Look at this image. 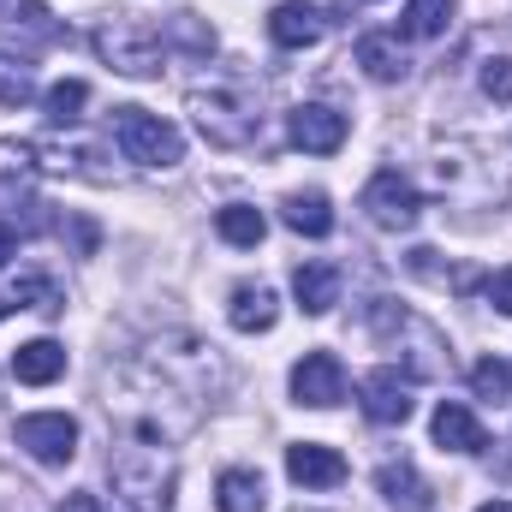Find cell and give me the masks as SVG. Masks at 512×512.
I'll use <instances>...</instances> for the list:
<instances>
[{
  "mask_svg": "<svg viewBox=\"0 0 512 512\" xmlns=\"http://www.w3.org/2000/svg\"><path fill=\"white\" fill-rule=\"evenodd\" d=\"M364 209H370V221L376 227H417V215H423V197H417V185L405 179V173H376L370 185H364Z\"/></svg>",
  "mask_w": 512,
  "mask_h": 512,
  "instance_id": "obj_6",
  "label": "cell"
},
{
  "mask_svg": "<svg viewBox=\"0 0 512 512\" xmlns=\"http://www.w3.org/2000/svg\"><path fill=\"white\" fill-rule=\"evenodd\" d=\"M18 251V233H12V227H6V221H0V262H6V256Z\"/></svg>",
  "mask_w": 512,
  "mask_h": 512,
  "instance_id": "obj_31",
  "label": "cell"
},
{
  "mask_svg": "<svg viewBox=\"0 0 512 512\" xmlns=\"http://www.w3.org/2000/svg\"><path fill=\"white\" fill-rule=\"evenodd\" d=\"M18 447L36 459V465H72L78 453V423L66 411H30L18 417Z\"/></svg>",
  "mask_w": 512,
  "mask_h": 512,
  "instance_id": "obj_5",
  "label": "cell"
},
{
  "mask_svg": "<svg viewBox=\"0 0 512 512\" xmlns=\"http://www.w3.org/2000/svg\"><path fill=\"white\" fill-rule=\"evenodd\" d=\"M215 233L227 239V245H262V233H268V221H262V209H251V203H227L221 215H215Z\"/></svg>",
  "mask_w": 512,
  "mask_h": 512,
  "instance_id": "obj_21",
  "label": "cell"
},
{
  "mask_svg": "<svg viewBox=\"0 0 512 512\" xmlns=\"http://www.w3.org/2000/svg\"><path fill=\"white\" fill-rule=\"evenodd\" d=\"M84 102H90V84H78V78H60V84L42 96V108H48L54 126H78V120H84Z\"/></svg>",
  "mask_w": 512,
  "mask_h": 512,
  "instance_id": "obj_24",
  "label": "cell"
},
{
  "mask_svg": "<svg viewBox=\"0 0 512 512\" xmlns=\"http://www.w3.org/2000/svg\"><path fill=\"white\" fill-rule=\"evenodd\" d=\"M292 298H298L304 316H328V310L340 304V268H334V262H304V268L292 274Z\"/></svg>",
  "mask_w": 512,
  "mask_h": 512,
  "instance_id": "obj_13",
  "label": "cell"
},
{
  "mask_svg": "<svg viewBox=\"0 0 512 512\" xmlns=\"http://www.w3.org/2000/svg\"><path fill=\"white\" fill-rule=\"evenodd\" d=\"M280 215H286V227L304 233V239H328V233H334V209H328L322 191H292V197L280 203Z\"/></svg>",
  "mask_w": 512,
  "mask_h": 512,
  "instance_id": "obj_17",
  "label": "cell"
},
{
  "mask_svg": "<svg viewBox=\"0 0 512 512\" xmlns=\"http://www.w3.org/2000/svg\"><path fill=\"white\" fill-rule=\"evenodd\" d=\"M507 477H512V453H507Z\"/></svg>",
  "mask_w": 512,
  "mask_h": 512,
  "instance_id": "obj_35",
  "label": "cell"
},
{
  "mask_svg": "<svg viewBox=\"0 0 512 512\" xmlns=\"http://www.w3.org/2000/svg\"><path fill=\"white\" fill-rule=\"evenodd\" d=\"M6 298H12L18 310H48V316L66 310V298H60V286H54L48 274H18V280L6 286Z\"/></svg>",
  "mask_w": 512,
  "mask_h": 512,
  "instance_id": "obj_23",
  "label": "cell"
},
{
  "mask_svg": "<svg viewBox=\"0 0 512 512\" xmlns=\"http://www.w3.org/2000/svg\"><path fill=\"white\" fill-rule=\"evenodd\" d=\"M346 114L340 108H328V102H304V108H292V120H286V137L304 149V155H334L340 143H346Z\"/></svg>",
  "mask_w": 512,
  "mask_h": 512,
  "instance_id": "obj_8",
  "label": "cell"
},
{
  "mask_svg": "<svg viewBox=\"0 0 512 512\" xmlns=\"http://www.w3.org/2000/svg\"><path fill=\"white\" fill-rule=\"evenodd\" d=\"M483 96H495V102H512V54H495V60H483Z\"/></svg>",
  "mask_w": 512,
  "mask_h": 512,
  "instance_id": "obj_27",
  "label": "cell"
},
{
  "mask_svg": "<svg viewBox=\"0 0 512 512\" xmlns=\"http://www.w3.org/2000/svg\"><path fill=\"white\" fill-rule=\"evenodd\" d=\"M191 120H197V131H203L215 149H245V143H256V131H262L256 90L245 78L197 84V90H191Z\"/></svg>",
  "mask_w": 512,
  "mask_h": 512,
  "instance_id": "obj_1",
  "label": "cell"
},
{
  "mask_svg": "<svg viewBox=\"0 0 512 512\" xmlns=\"http://www.w3.org/2000/svg\"><path fill=\"white\" fill-rule=\"evenodd\" d=\"M292 399L310 405V411L340 405V399H346V364H340L334 352H304V358L292 364Z\"/></svg>",
  "mask_w": 512,
  "mask_h": 512,
  "instance_id": "obj_7",
  "label": "cell"
},
{
  "mask_svg": "<svg viewBox=\"0 0 512 512\" xmlns=\"http://www.w3.org/2000/svg\"><path fill=\"white\" fill-rule=\"evenodd\" d=\"M489 304H495L501 316H512V262H507V268H495V274H489Z\"/></svg>",
  "mask_w": 512,
  "mask_h": 512,
  "instance_id": "obj_29",
  "label": "cell"
},
{
  "mask_svg": "<svg viewBox=\"0 0 512 512\" xmlns=\"http://www.w3.org/2000/svg\"><path fill=\"white\" fill-rule=\"evenodd\" d=\"M429 429H435V441H441L447 453H483V447H489V429H483V423H477V411H471V405H459V399H441Z\"/></svg>",
  "mask_w": 512,
  "mask_h": 512,
  "instance_id": "obj_12",
  "label": "cell"
},
{
  "mask_svg": "<svg viewBox=\"0 0 512 512\" xmlns=\"http://www.w3.org/2000/svg\"><path fill=\"white\" fill-rule=\"evenodd\" d=\"M12 310H18V304H12V298H6V292H0V316H12Z\"/></svg>",
  "mask_w": 512,
  "mask_h": 512,
  "instance_id": "obj_34",
  "label": "cell"
},
{
  "mask_svg": "<svg viewBox=\"0 0 512 512\" xmlns=\"http://www.w3.org/2000/svg\"><path fill=\"white\" fill-rule=\"evenodd\" d=\"M477 512H512V501H489V507H477Z\"/></svg>",
  "mask_w": 512,
  "mask_h": 512,
  "instance_id": "obj_33",
  "label": "cell"
},
{
  "mask_svg": "<svg viewBox=\"0 0 512 512\" xmlns=\"http://www.w3.org/2000/svg\"><path fill=\"white\" fill-rule=\"evenodd\" d=\"M108 477L120 512H167L173 501V459L161 441H126L120 453H108Z\"/></svg>",
  "mask_w": 512,
  "mask_h": 512,
  "instance_id": "obj_2",
  "label": "cell"
},
{
  "mask_svg": "<svg viewBox=\"0 0 512 512\" xmlns=\"http://www.w3.org/2000/svg\"><path fill=\"white\" fill-rule=\"evenodd\" d=\"M30 102H36V66L0 48V108H30Z\"/></svg>",
  "mask_w": 512,
  "mask_h": 512,
  "instance_id": "obj_20",
  "label": "cell"
},
{
  "mask_svg": "<svg viewBox=\"0 0 512 512\" xmlns=\"http://www.w3.org/2000/svg\"><path fill=\"white\" fill-rule=\"evenodd\" d=\"M114 143L137 167H173L185 155V137L149 108H114Z\"/></svg>",
  "mask_w": 512,
  "mask_h": 512,
  "instance_id": "obj_4",
  "label": "cell"
},
{
  "mask_svg": "<svg viewBox=\"0 0 512 512\" xmlns=\"http://www.w3.org/2000/svg\"><path fill=\"white\" fill-rule=\"evenodd\" d=\"M328 12L322 6H310V0H280L274 12H268V36L280 42V48H316L322 36H328Z\"/></svg>",
  "mask_w": 512,
  "mask_h": 512,
  "instance_id": "obj_9",
  "label": "cell"
},
{
  "mask_svg": "<svg viewBox=\"0 0 512 512\" xmlns=\"http://www.w3.org/2000/svg\"><path fill=\"white\" fill-rule=\"evenodd\" d=\"M358 66H364L376 84H399V78L411 72V60H405L399 36H364V42H358Z\"/></svg>",
  "mask_w": 512,
  "mask_h": 512,
  "instance_id": "obj_19",
  "label": "cell"
},
{
  "mask_svg": "<svg viewBox=\"0 0 512 512\" xmlns=\"http://www.w3.org/2000/svg\"><path fill=\"white\" fill-rule=\"evenodd\" d=\"M376 489L387 495V507H393V512H429V507H435V489H429L405 459L376 471Z\"/></svg>",
  "mask_w": 512,
  "mask_h": 512,
  "instance_id": "obj_15",
  "label": "cell"
},
{
  "mask_svg": "<svg viewBox=\"0 0 512 512\" xmlns=\"http://www.w3.org/2000/svg\"><path fill=\"white\" fill-rule=\"evenodd\" d=\"M471 387H477V399H507L512 393V370L501 358H483L477 370H471Z\"/></svg>",
  "mask_w": 512,
  "mask_h": 512,
  "instance_id": "obj_26",
  "label": "cell"
},
{
  "mask_svg": "<svg viewBox=\"0 0 512 512\" xmlns=\"http://www.w3.org/2000/svg\"><path fill=\"white\" fill-rule=\"evenodd\" d=\"M364 417L370 423H405L411 417V376L405 370H370L364 376Z\"/></svg>",
  "mask_w": 512,
  "mask_h": 512,
  "instance_id": "obj_11",
  "label": "cell"
},
{
  "mask_svg": "<svg viewBox=\"0 0 512 512\" xmlns=\"http://www.w3.org/2000/svg\"><path fill=\"white\" fill-rule=\"evenodd\" d=\"M173 36H179V42H185L191 54H209V48H215V36H209V30H203V24L191 18V12H179V18H173Z\"/></svg>",
  "mask_w": 512,
  "mask_h": 512,
  "instance_id": "obj_28",
  "label": "cell"
},
{
  "mask_svg": "<svg viewBox=\"0 0 512 512\" xmlns=\"http://www.w3.org/2000/svg\"><path fill=\"white\" fill-rule=\"evenodd\" d=\"M227 316H233V328L239 334H268L274 328V316H280V298H274V286H262V280H245V286H233V304H227Z\"/></svg>",
  "mask_w": 512,
  "mask_h": 512,
  "instance_id": "obj_14",
  "label": "cell"
},
{
  "mask_svg": "<svg viewBox=\"0 0 512 512\" xmlns=\"http://www.w3.org/2000/svg\"><path fill=\"white\" fill-rule=\"evenodd\" d=\"M36 143H18V137H0V185L6 191H18V185H30L36 179Z\"/></svg>",
  "mask_w": 512,
  "mask_h": 512,
  "instance_id": "obj_25",
  "label": "cell"
},
{
  "mask_svg": "<svg viewBox=\"0 0 512 512\" xmlns=\"http://www.w3.org/2000/svg\"><path fill=\"white\" fill-rule=\"evenodd\" d=\"M60 512H108V507H102V495L78 489V495H66V501H60Z\"/></svg>",
  "mask_w": 512,
  "mask_h": 512,
  "instance_id": "obj_30",
  "label": "cell"
},
{
  "mask_svg": "<svg viewBox=\"0 0 512 512\" xmlns=\"http://www.w3.org/2000/svg\"><path fill=\"white\" fill-rule=\"evenodd\" d=\"M24 6H30V0H0V24H12V18H18Z\"/></svg>",
  "mask_w": 512,
  "mask_h": 512,
  "instance_id": "obj_32",
  "label": "cell"
},
{
  "mask_svg": "<svg viewBox=\"0 0 512 512\" xmlns=\"http://www.w3.org/2000/svg\"><path fill=\"white\" fill-rule=\"evenodd\" d=\"M12 376L24 387H48L66 376V346H54V340H30V346H18L12 352Z\"/></svg>",
  "mask_w": 512,
  "mask_h": 512,
  "instance_id": "obj_16",
  "label": "cell"
},
{
  "mask_svg": "<svg viewBox=\"0 0 512 512\" xmlns=\"http://www.w3.org/2000/svg\"><path fill=\"white\" fill-rule=\"evenodd\" d=\"M96 54H102L114 72H126V78H155V72L167 66L161 30H155L149 18H131V12H114V18L96 30Z\"/></svg>",
  "mask_w": 512,
  "mask_h": 512,
  "instance_id": "obj_3",
  "label": "cell"
},
{
  "mask_svg": "<svg viewBox=\"0 0 512 512\" xmlns=\"http://www.w3.org/2000/svg\"><path fill=\"white\" fill-rule=\"evenodd\" d=\"M215 507H221V512H262V507H268L262 471H245V465L221 471V483H215Z\"/></svg>",
  "mask_w": 512,
  "mask_h": 512,
  "instance_id": "obj_18",
  "label": "cell"
},
{
  "mask_svg": "<svg viewBox=\"0 0 512 512\" xmlns=\"http://www.w3.org/2000/svg\"><path fill=\"white\" fill-rule=\"evenodd\" d=\"M447 24H453V0H411V6H405V18H399V36L429 42V36H441Z\"/></svg>",
  "mask_w": 512,
  "mask_h": 512,
  "instance_id": "obj_22",
  "label": "cell"
},
{
  "mask_svg": "<svg viewBox=\"0 0 512 512\" xmlns=\"http://www.w3.org/2000/svg\"><path fill=\"white\" fill-rule=\"evenodd\" d=\"M286 477L298 489H340L346 483V459L334 447H322V441H298V447H286Z\"/></svg>",
  "mask_w": 512,
  "mask_h": 512,
  "instance_id": "obj_10",
  "label": "cell"
}]
</instances>
